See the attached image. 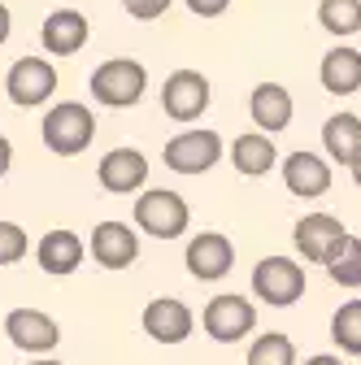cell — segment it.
<instances>
[{"instance_id": "cell-32", "label": "cell", "mask_w": 361, "mask_h": 365, "mask_svg": "<svg viewBox=\"0 0 361 365\" xmlns=\"http://www.w3.org/2000/svg\"><path fill=\"white\" fill-rule=\"evenodd\" d=\"M348 170H352V182H357V187H361V157H357V161H352Z\"/></svg>"}, {"instance_id": "cell-16", "label": "cell", "mask_w": 361, "mask_h": 365, "mask_svg": "<svg viewBox=\"0 0 361 365\" xmlns=\"http://www.w3.org/2000/svg\"><path fill=\"white\" fill-rule=\"evenodd\" d=\"M292 91L283 83H257L253 96H248V118L257 122V130L265 135H279L292 126Z\"/></svg>"}, {"instance_id": "cell-15", "label": "cell", "mask_w": 361, "mask_h": 365, "mask_svg": "<svg viewBox=\"0 0 361 365\" xmlns=\"http://www.w3.org/2000/svg\"><path fill=\"white\" fill-rule=\"evenodd\" d=\"M344 235V222L335 217V213H309V217H300L296 226H292V244H296V252L309 261V265H322L327 261V252H331V244Z\"/></svg>"}, {"instance_id": "cell-18", "label": "cell", "mask_w": 361, "mask_h": 365, "mask_svg": "<svg viewBox=\"0 0 361 365\" xmlns=\"http://www.w3.org/2000/svg\"><path fill=\"white\" fill-rule=\"evenodd\" d=\"M87 18L78 9H53L39 26V43L49 48V57H74L83 43H87Z\"/></svg>"}, {"instance_id": "cell-33", "label": "cell", "mask_w": 361, "mask_h": 365, "mask_svg": "<svg viewBox=\"0 0 361 365\" xmlns=\"http://www.w3.org/2000/svg\"><path fill=\"white\" fill-rule=\"evenodd\" d=\"M31 365H66V361H31Z\"/></svg>"}, {"instance_id": "cell-22", "label": "cell", "mask_w": 361, "mask_h": 365, "mask_svg": "<svg viewBox=\"0 0 361 365\" xmlns=\"http://www.w3.org/2000/svg\"><path fill=\"white\" fill-rule=\"evenodd\" d=\"M322 265H327V274H331V283H335V287L357 292V287H361V240L344 231V235L331 244V252H327Z\"/></svg>"}, {"instance_id": "cell-30", "label": "cell", "mask_w": 361, "mask_h": 365, "mask_svg": "<svg viewBox=\"0 0 361 365\" xmlns=\"http://www.w3.org/2000/svg\"><path fill=\"white\" fill-rule=\"evenodd\" d=\"M9 31H14V18H9V9H5V5H0V48H5Z\"/></svg>"}, {"instance_id": "cell-10", "label": "cell", "mask_w": 361, "mask_h": 365, "mask_svg": "<svg viewBox=\"0 0 361 365\" xmlns=\"http://www.w3.org/2000/svg\"><path fill=\"white\" fill-rule=\"evenodd\" d=\"M183 261H188V274H192L196 283H222L231 274V265H235V244L222 231H200L188 244Z\"/></svg>"}, {"instance_id": "cell-21", "label": "cell", "mask_w": 361, "mask_h": 365, "mask_svg": "<svg viewBox=\"0 0 361 365\" xmlns=\"http://www.w3.org/2000/svg\"><path fill=\"white\" fill-rule=\"evenodd\" d=\"M322 153L335 165H352L361 157V118L357 113H335L322 126Z\"/></svg>"}, {"instance_id": "cell-19", "label": "cell", "mask_w": 361, "mask_h": 365, "mask_svg": "<svg viewBox=\"0 0 361 365\" xmlns=\"http://www.w3.org/2000/svg\"><path fill=\"white\" fill-rule=\"evenodd\" d=\"M227 157H231L235 174H244V178H261V174L275 170L279 148H275V135H265V130H248V135H235V144L227 148Z\"/></svg>"}, {"instance_id": "cell-13", "label": "cell", "mask_w": 361, "mask_h": 365, "mask_svg": "<svg viewBox=\"0 0 361 365\" xmlns=\"http://www.w3.org/2000/svg\"><path fill=\"white\" fill-rule=\"evenodd\" d=\"M96 174H101V187L105 192L131 196V192H140L144 182H148V157L140 148H113V153L101 157Z\"/></svg>"}, {"instance_id": "cell-17", "label": "cell", "mask_w": 361, "mask_h": 365, "mask_svg": "<svg viewBox=\"0 0 361 365\" xmlns=\"http://www.w3.org/2000/svg\"><path fill=\"white\" fill-rule=\"evenodd\" d=\"M35 261H39L44 274H53V279H70V274L87 261V244L74 231H49L35 244Z\"/></svg>"}, {"instance_id": "cell-20", "label": "cell", "mask_w": 361, "mask_h": 365, "mask_svg": "<svg viewBox=\"0 0 361 365\" xmlns=\"http://www.w3.org/2000/svg\"><path fill=\"white\" fill-rule=\"evenodd\" d=\"M318 78L322 87L331 91V96H352V91H361V53L357 48H331L318 66Z\"/></svg>"}, {"instance_id": "cell-31", "label": "cell", "mask_w": 361, "mask_h": 365, "mask_svg": "<svg viewBox=\"0 0 361 365\" xmlns=\"http://www.w3.org/2000/svg\"><path fill=\"white\" fill-rule=\"evenodd\" d=\"M305 365H344V361H340V356H331V352H318V356H309Z\"/></svg>"}, {"instance_id": "cell-23", "label": "cell", "mask_w": 361, "mask_h": 365, "mask_svg": "<svg viewBox=\"0 0 361 365\" xmlns=\"http://www.w3.org/2000/svg\"><path fill=\"white\" fill-rule=\"evenodd\" d=\"M331 339L340 344L344 356H361V296L344 300L331 313Z\"/></svg>"}, {"instance_id": "cell-24", "label": "cell", "mask_w": 361, "mask_h": 365, "mask_svg": "<svg viewBox=\"0 0 361 365\" xmlns=\"http://www.w3.org/2000/svg\"><path fill=\"white\" fill-rule=\"evenodd\" d=\"M318 22L335 39L357 35L361 31V0H318Z\"/></svg>"}, {"instance_id": "cell-9", "label": "cell", "mask_w": 361, "mask_h": 365, "mask_svg": "<svg viewBox=\"0 0 361 365\" xmlns=\"http://www.w3.org/2000/svg\"><path fill=\"white\" fill-rule=\"evenodd\" d=\"M140 327H144V335H148L153 344L174 348V344H183V339L196 331V313H192L183 300H178V296H157V300L144 304Z\"/></svg>"}, {"instance_id": "cell-8", "label": "cell", "mask_w": 361, "mask_h": 365, "mask_svg": "<svg viewBox=\"0 0 361 365\" xmlns=\"http://www.w3.org/2000/svg\"><path fill=\"white\" fill-rule=\"evenodd\" d=\"M213 101V87L200 70H174L161 83V109L170 122H196Z\"/></svg>"}, {"instance_id": "cell-27", "label": "cell", "mask_w": 361, "mask_h": 365, "mask_svg": "<svg viewBox=\"0 0 361 365\" xmlns=\"http://www.w3.org/2000/svg\"><path fill=\"white\" fill-rule=\"evenodd\" d=\"M122 9L135 22H157L161 14H170V0H122Z\"/></svg>"}, {"instance_id": "cell-3", "label": "cell", "mask_w": 361, "mask_h": 365, "mask_svg": "<svg viewBox=\"0 0 361 365\" xmlns=\"http://www.w3.org/2000/svg\"><path fill=\"white\" fill-rule=\"evenodd\" d=\"M135 226H140L144 235H153V240H178V235H188V226H192V209L170 187H153V192L140 187V200H135Z\"/></svg>"}, {"instance_id": "cell-7", "label": "cell", "mask_w": 361, "mask_h": 365, "mask_svg": "<svg viewBox=\"0 0 361 365\" xmlns=\"http://www.w3.org/2000/svg\"><path fill=\"white\" fill-rule=\"evenodd\" d=\"M5 91L18 109H39L53 101L57 91V70L49 57H18L5 74Z\"/></svg>"}, {"instance_id": "cell-6", "label": "cell", "mask_w": 361, "mask_h": 365, "mask_svg": "<svg viewBox=\"0 0 361 365\" xmlns=\"http://www.w3.org/2000/svg\"><path fill=\"white\" fill-rule=\"evenodd\" d=\"M200 327H205V335H209L213 344H240V339H248L253 327H257V309H253L248 296L222 292V296H213V300L205 304Z\"/></svg>"}, {"instance_id": "cell-26", "label": "cell", "mask_w": 361, "mask_h": 365, "mask_svg": "<svg viewBox=\"0 0 361 365\" xmlns=\"http://www.w3.org/2000/svg\"><path fill=\"white\" fill-rule=\"evenodd\" d=\"M26 257V231L18 222H0V265H14Z\"/></svg>"}, {"instance_id": "cell-12", "label": "cell", "mask_w": 361, "mask_h": 365, "mask_svg": "<svg viewBox=\"0 0 361 365\" xmlns=\"http://www.w3.org/2000/svg\"><path fill=\"white\" fill-rule=\"evenodd\" d=\"M87 252L101 269H131L140 261V240L126 222H96L92 240H87Z\"/></svg>"}, {"instance_id": "cell-11", "label": "cell", "mask_w": 361, "mask_h": 365, "mask_svg": "<svg viewBox=\"0 0 361 365\" xmlns=\"http://www.w3.org/2000/svg\"><path fill=\"white\" fill-rule=\"evenodd\" d=\"M5 335L18 352H31V356H49L61 344V327L44 309H14L5 317Z\"/></svg>"}, {"instance_id": "cell-2", "label": "cell", "mask_w": 361, "mask_h": 365, "mask_svg": "<svg viewBox=\"0 0 361 365\" xmlns=\"http://www.w3.org/2000/svg\"><path fill=\"white\" fill-rule=\"evenodd\" d=\"M87 87H92L96 105H105V109H131V105H140L144 91H148V70H144V61L109 57V61H101L92 70Z\"/></svg>"}, {"instance_id": "cell-4", "label": "cell", "mask_w": 361, "mask_h": 365, "mask_svg": "<svg viewBox=\"0 0 361 365\" xmlns=\"http://www.w3.org/2000/svg\"><path fill=\"white\" fill-rule=\"evenodd\" d=\"M253 292L270 309H292L309 287H305V265L292 257H261L253 265Z\"/></svg>"}, {"instance_id": "cell-28", "label": "cell", "mask_w": 361, "mask_h": 365, "mask_svg": "<svg viewBox=\"0 0 361 365\" xmlns=\"http://www.w3.org/2000/svg\"><path fill=\"white\" fill-rule=\"evenodd\" d=\"M183 5H188L196 18H218V14L231 9V0H183Z\"/></svg>"}, {"instance_id": "cell-5", "label": "cell", "mask_w": 361, "mask_h": 365, "mask_svg": "<svg viewBox=\"0 0 361 365\" xmlns=\"http://www.w3.org/2000/svg\"><path fill=\"white\" fill-rule=\"evenodd\" d=\"M166 170L174 174H209L222 157H227V144H222V135L209 130V126H192L183 135H174V140H166Z\"/></svg>"}, {"instance_id": "cell-1", "label": "cell", "mask_w": 361, "mask_h": 365, "mask_svg": "<svg viewBox=\"0 0 361 365\" xmlns=\"http://www.w3.org/2000/svg\"><path fill=\"white\" fill-rule=\"evenodd\" d=\"M39 140L57 157H78V153H87V144L96 140V113L83 101H61V105H53L49 113H44Z\"/></svg>"}, {"instance_id": "cell-25", "label": "cell", "mask_w": 361, "mask_h": 365, "mask_svg": "<svg viewBox=\"0 0 361 365\" xmlns=\"http://www.w3.org/2000/svg\"><path fill=\"white\" fill-rule=\"evenodd\" d=\"M248 365H296V344H292V335H283V331L257 335L253 348H248Z\"/></svg>"}, {"instance_id": "cell-29", "label": "cell", "mask_w": 361, "mask_h": 365, "mask_svg": "<svg viewBox=\"0 0 361 365\" xmlns=\"http://www.w3.org/2000/svg\"><path fill=\"white\" fill-rule=\"evenodd\" d=\"M9 165H14V148H9V140L0 135V178L9 174Z\"/></svg>"}, {"instance_id": "cell-14", "label": "cell", "mask_w": 361, "mask_h": 365, "mask_svg": "<svg viewBox=\"0 0 361 365\" xmlns=\"http://www.w3.org/2000/svg\"><path fill=\"white\" fill-rule=\"evenodd\" d=\"M283 187L292 192V196H300V200H318V196H327L331 192V161L327 157H318V153H292L288 161H283Z\"/></svg>"}]
</instances>
